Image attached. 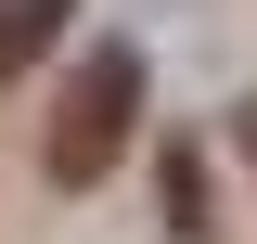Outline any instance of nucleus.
Listing matches in <instances>:
<instances>
[{
	"label": "nucleus",
	"instance_id": "obj_1",
	"mask_svg": "<svg viewBox=\"0 0 257 244\" xmlns=\"http://www.w3.org/2000/svg\"><path fill=\"white\" fill-rule=\"evenodd\" d=\"M128 129H142V52H128V39H103V52L77 64L64 116H52V180H103V167L128 154Z\"/></svg>",
	"mask_w": 257,
	"mask_h": 244
},
{
	"label": "nucleus",
	"instance_id": "obj_2",
	"mask_svg": "<svg viewBox=\"0 0 257 244\" xmlns=\"http://www.w3.org/2000/svg\"><path fill=\"white\" fill-rule=\"evenodd\" d=\"M52 39H64V0H0V77H26Z\"/></svg>",
	"mask_w": 257,
	"mask_h": 244
},
{
	"label": "nucleus",
	"instance_id": "obj_3",
	"mask_svg": "<svg viewBox=\"0 0 257 244\" xmlns=\"http://www.w3.org/2000/svg\"><path fill=\"white\" fill-rule=\"evenodd\" d=\"M244 142H257V103H244Z\"/></svg>",
	"mask_w": 257,
	"mask_h": 244
}]
</instances>
